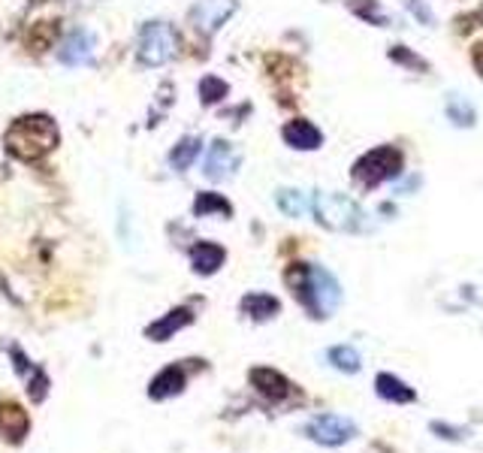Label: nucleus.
Listing matches in <instances>:
<instances>
[{
    "label": "nucleus",
    "instance_id": "obj_1",
    "mask_svg": "<svg viewBox=\"0 0 483 453\" xmlns=\"http://www.w3.org/2000/svg\"><path fill=\"white\" fill-rule=\"evenodd\" d=\"M287 285L293 297L302 302V308L311 317H329L342 302V287L336 276L324 267H311V263H293L287 269Z\"/></svg>",
    "mask_w": 483,
    "mask_h": 453
},
{
    "label": "nucleus",
    "instance_id": "obj_2",
    "mask_svg": "<svg viewBox=\"0 0 483 453\" xmlns=\"http://www.w3.org/2000/svg\"><path fill=\"white\" fill-rule=\"evenodd\" d=\"M58 139H61L58 125L49 116H43V112H31V116L15 118L6 127L4 146L9 157L22 160V164H36V160H43L58 148Z\"/></svg>",
    "mask_w": 483,
    "mask_h": 453
},
{
    "label": "nucleus",
    "instance_id": "obj_3",
    "mask_svg": "<svg viewBox=\"0 0 483 453\" xmlns=\"http://www.w3.org/2000/svg\"><path fill=\"white\" fill-rule=\"evenodd\" d=\"M315 215L320 224L329 226V230H338V233H368L372 230L368 215L345 194L320 191L315 196Z\"/></svg>",
    "mask_w": 483,
    "mask_h": 453
},
{
    "label": "nucleus",
    "instance_id": "obj_4",
    "mask_svg": "<svg viewBox=\"0 0 483 453\" xmlns=\"http://www.w3.org/2000/svg\"><path fill=\"white\" fill-rule=\"evenodd\" d=\"M402 164H405V157L396 146H377L357 160L350 176H354V182L359 187H377L381 182H390V178L399 176Z\"/></svg>",
    "mask_w": 483,
    "mask_h": 453
},
{
    "label": "nucleus",
    "instance_id": "obj_5",
    "mask_svg": "<svg viewBox=\"0 0 483 453\" xmlns=\"http://www.w3.org/2000/svg\"><path fill=\"white\" fill-rule=\"evenodd\" d=\"M178 34L166 22H148L139 34V61L146 67H164L166 61L176 58Z\"/></svg>",
    "mask_w": 483,
    "mask_h": 453
},
{
    "label": "nucleus",
    "instance_id": "obj_6",
    "mask_svg": "<svg viewBox=\"0 0 483 453\" xmlns=\"http://www.w3.org/2000/svg\"><path fill=\"white\" fill-rule=\"evenodd\" d=\"M306 436L311 441H320V445L338 448V445H345V441H350L357 436V427H354V420L338 418V414H324V418H315L308 423Z\"/></svg>",
    "mask_w": 483,
    "mask_h": 453
},
{
    "label": "nucleus",
    "instance_id": "obj_7",
    "mask_svg": "<svg viewBox=\"0 0 483 453\" xmlns=\"http://www.w3.org/2000/svg\"><path fill=\"white\" fill-rule=\"evenodd\" d=\"M233 13H236V0H203V4L191 13V18H194L196 31L215 34Z\"/></svg>",
    "mask_w": 483,
    "mask_h": 453
},
{
    "label": "nucleus",
    "instance_id": "obj_8",
    "mask_svg": "<svg viewBox=\"0 0 483 453\" xmlns=\"http://www.w3.org/2000/svg\"><path fill=\"white\" fill-rule=\"evenodd\" d=\"M242 164V155L236 151L230 143H224V139H217L208 148V157H206V176L208 178H230L236 169Z\"/></svg>",
    "mask_w": 483,
    "mask_h": 453
},
{
    "label": "nucleus",
    "instance_id": "obj_9",
    "mask_svg": "<svg viewBox=\"0 0 483 453\" xmlns=\"http://www.w3.org/2000/svg\"><path fill=\"white\" fill-rule=\"evenodd\" d=\"M94 49H97V40H94L91 31H73L67 40H64L58 55L67 67H82V64H88L94 58Z\"/></svg>",
    "mask_w": 483,
    "mask_h": 453
},
{
    "label": "nucleus",
    "instance_id": "obj_10",
    "mask_svg": "<svg viewBox=\"0 0 483 453\" xmlns=\"http://www.w3.org/2000/svg\"><path fill=\"white\" fill-rule=\"evenodd\" d=\"M281 136L290 148H299V151H315V148H320V143H324V134H320V130L306 118L287 121L281 130Z\"/></svg>",
    "mask_w": 483,
    "mask_h": 453
},
{
    "label": "nucleus",
    "instance_id": "obj_11",
    "mask_svg": "<svg viewBox=\"0 0 483 453\" xmlns=\"http://www.w3.org/2000/svg\"><path fill=\"white\" fill-rule=\"evenodd\" d=\"M251 384L257 387V390L267 396V399H272V402L287 399L290 390H293V384L281 372H276V369H251Z\"/></svg>",
    "mask_w": 483,
    "mask_h": 453
},
{
    "label": "nucleus",
    "instance_id": "obj_12",
    "mask_svg": "<svg viewBox=\"0 0 483 453\" xmlns=\"http://www.w3.org/2000/svg\"><path fill=\"white\" fill-rule=\"evenodd\" d=\"M224 260H226V254L221 245H215V242H200L191 248V263L200 276H212V272L224 267Z\"/></svg>",
    "mask_w": 483,
    "mask_h": 453
},
{
    "label": "nucleus",
    "instance_id": "obj_13",
    "mask_svg": "<svg viewBox=\"0 0 483 453\" xmlns=\"http://www.w3.org/2000/svg\"><path fill=\"white\" fill-rule=\"evenodd\" d=\"M375 387H377V396H381V399H387V402L405 405V402H414L417 399V393L411 390V387L405 384V381H399V378L390 375V372L377 375L375 378Z\"/></svg>",
    "mask_w": 483,
    "mask_h": 453
},
{
    "label": "nucleus",
    "instance_id": "obj_14",
    "mask_svg": "<svg viewBox=\"0 0 483 453\" xmlns=\"http://www.w3.org/2000/svg\"><path fill=\"white\" fill-rule=\"evenodd\" d=\"M0 429L6 432L9 441H18L27 432V414L18 402H0Z\"/></svg>",
    "mask_w": 483,
    "mask_h": 453
},
{
    "label": "nucleus",
    "instance_id": "obj_15",
    "mask_svg": "<svg viewBox=\"0 0 483 453\" xmlns=\"http://www.w3.org/2000/svg\"><path fill=\"white\" fill-rule=\"evenodd\" d=\"M194 320V315L187 308H176V311H169L166 317H160L157 324H151L148 327V338H155V342H166L169 336L178 333L182 327H187Z\"/></svg>",
    "mask_w": 483,
    "mask_h": 453
},
{
    "label": "nucleus",
    "instance_id": "obj_16",
    "mask_svg": "<svg viewBox=\"0 0 483 453\" xmlns=\"http://www.w3.org/2000/svg\"><path fill=\"white\" fill-rule=\"evenodd\" d=\"M242 311L245 315H251L254 320H269L281 311V302L269 294H248L242 299Z\"/></svg>",
    "mask_w": 483,
    "mask_h": 453
},
{
    "label": "nucleus",
    "instance_id": "obj_17",
    "mask_svg": "<svg viewBox=\"0 0 483 453\" xmlns=\"http://www.w3.org/2000/svg\"><path fill=\"white\" fill-rule=\"evenodd\" d=\"M200 148H203V139L200 136H185L182 143L169 151V164H173L178 173H185V169L191 166L196 157H200Z\"/></svg>",
    "mask_w": 483,
    "mask_h": 453
},
{
    "label": "nucleus",
    "instance_id": "obj_18",
    "mask_svg": "<svg viewBox=\"0 0 483 453\" xmlns=\"http://www.w3.org/2000/svg\"><path fill=\"white\" fill-rule=\"evenodd\" d=\"M58 36V22H36L31 31L25 34V43L31 52H45Z\"/></svg>",
    "mask_w": 483,
    "mask_h": 453
},
{
    "label": "nucleus",
    "instance_id": "obj_19",
    "mask_svg": "<svg viewBox=\"0 0 483 453\" xmlns=\"http://www.w3.org/2000/svg\"><path fill=\"white\" fill-rule=\"evenodd\" d=\"M448 118L453 121L457 127H471L478 121V112H475V106L466 100V97H459V94H450L448 97Z\"/></svg>",
    "mask_w": 483,
    "mask_h": 453
},
{
    "label": "nucleus",
    "instance_id": "obj_20",
    "mask_svg": "<svg viewBox=\"0 0 483 453\" xmlns=\"http://www.w3.org/2000/svg\"><path fill=\"white\" fill-rule=\"evenodd\" d=\"M185 387V375H182V369H166V372H160L157 378H155V384H151V396L155 399H164V396H169V393H178Z\"/></svg>",
    "mask_w": 483,
    "mask_h": 453
},
{
    "label": "nucleus",
    "instance_id": "obj_21",
    "mask_svg": "<svg viewBox=\"0 0 483 453\" xmlns=\"http://www.w3.org/2000/svg\"><path fill=\"white\" fill-rule=\"evenodd\" d=\"M327 360L336 366L338 372H347V375H354L359 372V354L354 351L350 345H338V347H329V354H327Z\"/></svg>",
    "mask_w": 483,
    "mask_h": 453
},
{
    "label": "nucleus",
    "instance_id": "obj_22",
    "mask_svg": "<svg viewBox=\"0 0 483 453\" xmlns=\"http://www.w3.org/2000/svg\"><path fill=\"white\" fill-rule=\"evenodd\" d=\"M194 212L200 215V218H206V215H212V212H217V215H233V206H230V200H224L221 194L206 191V194H200V196L194 200Z\"/></svg>",
    "mask_w": 483,
    "mask_h": 453
},
{
    "label": "nucleus",
    "instance_id": "obj_23",
    "mask_svg": "<svg viewBox=\"0 0 483 453\" xmlns=\"http://www.w3.org/2000/svg\"><path fill=\"white\" fill-rule=\"evenodd\" d=\"M278 209L290 218H302L308 212V200L302 191H290V187H281L278 191Z\"/></svg>",
    "mask_w": 483,
    "mask_h": 453
},
{
    "label": "nucleus",
    "instance_id": "obj_24",
    "mask_svg": "<svg viewBox=\"0 0 483 453\" xmlns=\"http://www.w3.org/2000/svg\"><path fill=\"white\" fill-rule=\"evenodd\" d=\"M347 6L354 9V13L363 18V22L377 25V27H387V13L381 9V4H377V0H350Z\"/></svg>",
    "mask_w": 483,
    "mask_h": 453
},
{
    "label": "nucleus",
    "instance_id": "obj_25",
    "mask_svg": "<svg viewBox=\"0 0 483 453\" xmlns=\"http://www.w3.org/2000/svg\"><path fill=\"white\" fill-rule=\"evenodd\" d=\"M226 82L224 79H217V76H206V79L200 82V97L206 106H215V103H221L226 97Z\"/></svg>",
    "mask_w": 483,
    "mask_h": 453
},
{
    "label": "nucleus",
    "instance_id": "obj_26",
    "mask_svg": "<svg viewBox=\"0 0 483 453\" xmlns=\"http://www.w3.org/2000/svg\"><path fill=\"white\" fill-rule=\"evenodd\" d=\"M390 61L405 64V67H411V70H429V64H426L420 55H414L408 45H393V49H390Z\"/></svg>",
    "mask_w": 483,
    "mask_h": 453
},
{
    "label": "nucleus",
    "instance_id": "obj_27",
    "mask_svg": "<svg viewBox=\"0 0 483 453\" xmlns=\"http://www.w3.org/2000/svg\"><path fill=\"white\" fill-rule=\"evenodd\" d=\"M405 4H408V9H411V13H414L417 18H420V22H423V25H432V22H435L432 9H429V6H426V4H423V0H405Z\"/></svg>",
    "mask_w": 483,
    "mask_h": 453
},
{
    "label": "nucleus",
    "instance_id": "obj_28",
    "mask_svg": "<svg viewBox=\"0 0 483 453\" xmlns=\"http://www.w3.org/2000/svg\"><path fill=\"white\" fill-rule=\"evenodd\" d=\"M471 64H475L478 76L483 79V43H475V45H471Z\"/></svg>",
    "mask_w": 483,
    "mask_h": 453
},
{
    "label": "nucleus",
    "instance_id": "obj_29",
    "mask_svg": "<svg viewBox=\"0 0 483 453\" xmlns=\"http://www.w3.org/2000/svg\"><path fill=\"white\" fill-rule=\"evenodd\" d=\"M0 176H4V173H0Z\"/></svg>",
    "mask_w": 483,
    "mask_h": 453
}]
</instances>
